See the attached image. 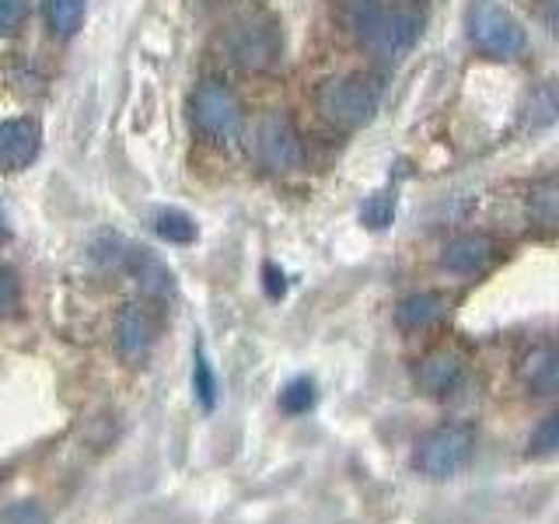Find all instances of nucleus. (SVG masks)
<instances>
[{"instance_id": "obj_1", "label": "nucleus", "mask_w": 559, "mask_h": 524, "mask_svg": "<svg viewBox=\"0 0 559 524\" xmlns=\"http://www.w3.org/2000/svg\"><path fill=\"white\" fill-rule=\"evenodd\" d=\"M384 87L378 78L371 74H346V78H329L319 95H314V105L325 122L340 130H360L367 127L378 109H381Z\"/></svg>"}, {"instance_id": "obj_2", "label": "nucleus", "mask_w": 559, "mask_h": 524, "mask_svg": "<svg viewBox=\"0 0 559 524\" xmlns=\"http://www.w3.org/2000/svg\"><path fill=\"white\" fill-rule=\"evenodd\" d=\"M189 122L210 144H231L245 127L241 98L221 78H203L189 95Z\"/></svg>"}, {"instance_id": "obj_3", "label": "nucleus", "mask_w": 559, "mask_h": 524, "mask_svg": "<svg viewBox=\"0 0 559 524\" xmlns=\"http://www.w3.org/2000/svg\"><path fill=\"white\" fill-rule=\"evenodd\" d=\"M465 35L489 60H518L528 49V32L497 0H472L465 8Z\"/></svg>"}, {"instance_id": "obj_4", "label": "nucleus", "mask_w": 559, "mask_h": 524, "mask_svg": "<svg viewBox=\"0 0 559 524\" xmlns=\"http://www.w3.org/2000/svg\"><path fill=\"white\" fill-rule=\"evenodd\" d=\"M224 52L238 70L249 74H266L284 60V28L270 14L241 17L224 35Z\"/></svg>"}, {"instance_id": "obj_5", "label": "nucleus", "mask_w": 559, "mask_h": 524, "mask_svg": "<svg viewBox=\"0 0 559 524\" xmlns=\"http://www.w3.org/2000/svg\"><path fill=\"white\" fill-rule=\"evenodd\" d=\"M476 458V430L468 424H444L433 427L424 441L416 444L413 465L419 468V476H427L433 483H444L462 476V472Z\"/></svg>"}, {"instance_id": "obj_6", "label": "nucleus", "mask_w": 559, "mask_h": 524, "mask_svg": "<svg viewBox=\"0 0 559 524\" xmlns=\"http://www.w3.org/2000/svg\"><path fill=\"white\" fill-rule=\"evenodd\" d=\"M255 157L259 165L273 175H287L294 168H301L305 147L301 133H297L294 119L284 112H266L255 127Z\"/></svg>"}, {"instance_id": "obj_7", "label": "nucleus", "mask_w": 559, "mask_h": 524, "mask_svg": "<svg viewBox=\"0 0 559 524\" xmlns=\"http://www.w3.org/2000/svg\"><path fill=\"white\" fill-rule=\"evenodd\" d=\"M419 32H424V17H419L416 11H384L381 22L374 28V35L367 39V49H374L381 60H402L409 57V49L416 46Z\"/></svg>"}, {"instance_id": "obj_8", "label": "nucleus", "mask_w": 559, "mask_h": 524, "mask_svg": "<svg viewBox=\"0 0 559 524\" xmlns=\"http://www.w3.org/2000/svg\"><path fill=\"white\" fill-rule=\"evenodd\" d=\"M43 151V127L28 116L0 122V171H22Z\"/></svg>"}, {"instance_id": "obj_9", "label": "nucleus", "mask_w": 559, "mask_h": 524, "mask_svg": "<svg viewBox=\"0 0 559 524\" xmlns=\"http://www.w3.org/2000/svg\"><path fill=\"white\" fill-rule=\"evenodd\" d=\"M157 336V325H154V314L144 301H130L127 308L119 311L116 319V346H119V357L127 364H140L154 346Z\"/></svg>"}, {"instance_id": "obj_10", "label": "nucleus", "mask_w": 559, "mask_h": 524, "mask_svg": "<svg viewBox=\"0 0 559 524\" xmlns=\"http://www.w3.org/2000/svg\"><path fill=\"white\" fill-rule=\"evenodd\" d=\"M465 357L454 349H433L416 367V384L433 398H448L465 384Z\"/></svg>"}, {"instance_id": "obj_11", "label": "nucleus", "mask_w": 559, "mask_h": 524, "mask_svg": "<svg viewBox=\"0 0 559 524\" xmlns=\"http://www.w3.org/2000/svg\"><path fill=\"white\" fill-rule=\"evenodd\" d=\"M497 241L489 235H459L441 249V266L454 276H476L493 266Z\"/></svg>"}, {"instance_id": "obj_12", "label": "nucleus", "mask_w": 559, "mask_h": 524, "mask_svg": "<svg viewBox=\"0 0 559 524\" xmlns=\"http://www.w3.org/2000/svg\"><path fill=\"white\" fill-rule=\"evenodd\" d=\"M441 319H444V297L430 294V290L402 297L399 308H395V325L406 329V332H424V329L437 325Z\"/></svg>"}, {"instance_id": "obj_13", "label": "nucleus", "mask_w": 559, "mask_h": 524, "mask_svg": "<svg viewBox=\"0 0 559 524\" xmlns=\"http://www.w3.org/2000/svg\"><path fill=\"white\" fill-rule=\"evenodd\" d=\"M332 11H336L346 35H354L357 43L367 46L384 14V0H332Z\"/></svg>"}, {"instance_id": "obj_14", "label": "nucleus", "mask_w": 559, "mask_h": 524, "mask_svg": "<svg viewBox=\"0 0 559 524\" xmlns=\"http://www.w3.org/2000/svg\"><path fill=\"white\" fill-rule=\"evenodd\" d=\"M84 14H87V0H43L46 25L52 35H60V39L78 35V28L84 25Z\"/></svg>"}, {"instance_id": "obj_15", "label": "nucleus", "mask_w": 559, "mask_h": 524, "mask_svg": "<svg viewBox=\"0 0 559 524\" xmlns=\"http://www.w3.org/2000/svg\"><path fill=\"white\" fill-rule=\"evenodd\" d=\"M524 381L532 384V392L538 395H556V381H559V360L552 346L532 349V357L524 360Z\"/></svg>"}, {"instance_id": "obj_16", "label": "nucleus", "mask_w": 559, "mask_h": 524, "mask_svg": "<svg viewBox=\"0 0 559 524\" xmlns=\"http://www.w3.org/2000/svg\"><path fill=\"white\" fill-rule=\"evenodd\" d=\"M217 374H214V364H210L203 343H197V349H192V398L200 402V409H217Z\"/></svg>"}, {"instance_id": "obj_17", "label": "nucleus", "mask_w": 559, "mask_h": 524, "mask_svg": "<svg viewBox=\"0 0 559 524\" xmlns=\"http://www.w3.org/2000/svg\"><path fill=\"white\" fill-rule=\"evenodd\" d=\"M154 231L168 245H192L197 241V221H192L186 210L168 206V210H157L154 214Z\"/></svg>"}, {"instance_id": "obj_18", "label": "nucleus", "mask_w": 559, "mask_h": 524, "mask_svg": "<svg viewBox=\"0 0 559 524\" xmlns=\"http://www.w3.org/2000/svg\"><path fill=\"white\" fill-rule=\"evenodd\" d=\"M130 270H133V276H136V284L144 287L151 297H165V294L171 290V273H168L154 255H147L144 249L130 255Z\"/></svg>"}, {"instance_id": "obj_19", "label": "nucleus", "mask_w": 559, "mask_h": 524, "mask_svg": "<svg viewBox=\"0 0 559 524\" xmlns=\"http://www.w3.org/2000/svg\"><path fill=\"white\" fill-rule=\"evenodd\" d=\"M314 402H319V392H314V381L308 374H297L284 384V389H280V409H284L287 416L311 413Z\"/></svg>"}, {"instance_id": "obj_20", "label": "nucleus", "mask_w": 559, "mask_h": 524, "mask_svg": "<svg viewBox=\"0 0 559 524\" xmlns=\"http://www.w3.org/2000/svg\"><path fill=\"white\" fill-rule=\"evenodd\" d=\"M392 221H395V192L381 189V192H374V196H367L360 203V224L371 227V231H384Z\"/></svg>"}, {"instance_id": "obj_21", "label": "nucleus", "mask_w": 559, "mask_h": 524, "mask_svg": "<svg viewBox=\"0 0 559 524\" xmlns=\"http://www.w3.org/2000/svg\"><path fill=\"white\" fill-rule=\"evenodd\" d=\"M559 448V416L549 413L528 437V454L532 458H552Z\"/></svg>"}, {"instance_id": "obj_22", "label": "nucleus", "mask_w": 559, "mask_h": 524, "mask_svg": "<svg viewBox=\"0 0 559 524\" xmlns=\"http://www.w3.org/2000/svg\"><path fill=\"white\" fill-rule=\"evenodd\" d=\"M532 214L538 217V224L552 227L556 224V182L546 179L532 189Z\"/></svg>"}, {"instance_id": "obj_23", "label": "nucleus", "mask_w": 559, "mask_h": 524, "mask_svg": "<svg viewBox=\"0 0 559 524\" xmlns=\"http://www.w3.org/2000/svg\"><path fill=\"white\" fill-rule=\"evenodd\" d=\"M532 127H549L556 119V95H552V84H542L538 95H532Z\"/></svg>"}, {"instance_id": "obj_24", "label": "nucleus", "mask_w": 559, "mask_h": 524, "mask_svg": "<svg viewBox=\"0 0 559 524\" xmlns=\"http://www.w3.org/2000/svg\"><path fill=\"white\" fill-rule=\"evenodd\" d=\"M0 524H49V514L43 511L39 503L32 500H22L4 511V517H0Z\"/></svg>"}, {"instance_id": "obj_25", "label": "nucleus", "mask_w": 559, "mask_h": 524, "mask_svg": "<svg viewBox=\"0 0 559 524\" xmlns=\"http://www.w3.org/2000/svg\"><path fill=\"white\" fill-rule=\"evenodd\" d=\"M28 17V0H0V35H14Z\"/></svg>"}, {"instance_id": "obj_26", "label": "nucleus", "mask_w": 559, "mask_h": 524, "mask_svg": "<svg viewBox=\"0 0 559 524\" xmlns=\"http://www.w3.org/2000/svg\"><path fill=\"white\" fill-rule=\"evenodd\" d=\"M17 301H22V284H17L14 270L0 266V319L11 314L17 308Z\"/></svg>"}, {"instance_id": "obj_27", "label": "nucleus", "mask_w": 559, "mask_h": 524, "mask_svg": "<svg viewBox=\"0 0 559 524\" xmlns=\"http://www.w3.org/2000/svg\"><path fill=\"white\" fill-rule=\"evenodd\" d=\"M262 287H266L270 301H280V297L287 294V273L273 266V262H266V266H262Z\"/></svg>"}, {"instance_id": "obj_28", "label": "nucleus", "mask_w": 559, "mask_h": 524, "mask_svg": "<svg viewBox=\"0 0 559 524\" xmlns=\"http://www.w3.org/2000/svg\"><path fill=\"white\" fill-rule=\"evenodd\" d=\"M0 235H4V217H0Z\"/></svg>"}]
</instances>
